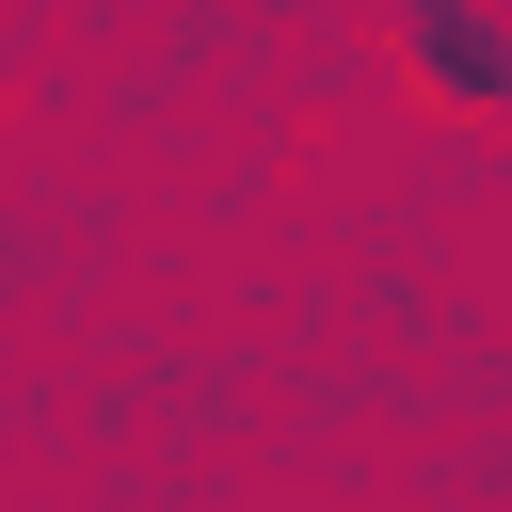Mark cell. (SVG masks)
Masks as SVG:
<instances>
[{"mask_svg":"<svg viewBox=\"0 0 512 512\" xmlns=\"http://www.w3.org/2000/svg\"><path fill=\"white\" fill-rule=\"evenodd\" d=\"M384 48L416 64V96H432L448 128L512 112V32H496V16H464V0H400V16H384Z\"/></svg>","mask_w":512,"mask_h":512,"instance_id":"cell-1","label":"cell"}]
</instances>
